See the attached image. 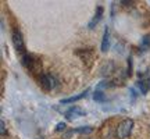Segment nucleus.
Instances as JSON below:
<instances>
[{"mask_svg":"<svg viewBox=\"0 0 150 139\" xmlns=\"http://www.w3.org/2000/svg\"><path fill=\"white\" fill-rule=\"evenodd\" d=\"M139 86H140V89H142V92H143V93H146V92L150 89V79L139 81Z\"/></svg>","mask_w":150,"mask_h":139,"instance_id":"obj_10","label":"nucleus"},{"mask_svg":"<svg viewBox=\"0 0 150 139\" xmlns=\"http://www.w3.org/2000/svg\"><path fill=\"white\" fill-rule=\"evenodd\" d=\"M82 116H86V111H85V110H82V109H81V107H78V106L71 107L70 110L65 113V117H67V120H68V121H72V120H75V118H79V117H82Z\"/></svg>","mask_w":150,"mask_h":139,"instance_id":"obj_5","label":"nucleus"},{"mask_svg":"<svg viewBox=\"0 0 150 139\" xmlns=\"http://www.w3.org/2000/svg\"><path fill=\"white\" fill-rule=\"evenodd\" d=\"M102 16H103V7L102 6H99V7H97V10H96V16L93 17V20H92V21L89 22V25H88L89 29H93V28L96 27V24L102 20Z\"/></svg>","mask_w":150,"mask_h":139,"instance_id":"obj_6","label":"nucleus"},{"mask_svg":"<svg viewBox=\"0 0 150 139\" xmlns=\"http://www.w3.org/2000/svg\"><path fill=\"white\" fill-rule=\"evenodd\" d=\"M57 131H63V129H65V124L64 123H59L57 124Z\"/></svg>","mask_w":150,"mask_h":139,"instance_id":"obj_14","label":"nucleus"},{"mask_svg":"<svg viewBox=\"0 0 150 139\" xmlns=\"http://www.w3.org/2000/svg\"><path fill=\"white\" fill-rule=\"evenodd\" d=\"M39 84L45 91H52L54 88V78L50 74H42L39 75Z\"/></svg>","mask_w":150,"mask_h":139,"instance_id":"obj_4","label":"nucleus"},{"mask_svg":"<svg viewBox=\"0 0 150 139\" xmlns=\"http://www.w3.org/2000/svg\"><path fill=\"white\" fill-rule=\"evenodd\" d=\"M21 63L25 68H28L29 71H32L33 74L40 72V68H42L40 61H39V60H35L31 54H24V56L21 57Z\"/></svg>","mask_w":150,"mask_h":139,"instance_id":"obj_2","label":"nucleus"},{"mask_svg":"<svg viewBox=\"0 0 150 139\" xmlns=\"http://www.w3.org/2000/svg\"><path fill=\"white\" fill-rule=\"evenodd\" d=\"M0 129H1V136H4L6 135V123H4V120H1V123H0Z\"/></svg>","mask_w":150,"mask_h":139,"instance_id":"obj_13","label":"nucleus"},{"mask_svg":"<svg viewBox=\"0 0 150 139\" xmlns=\"http://www.w3.org/2000/svg\"><path fill=\"white\" fill-rule=\"evenodd\" d=\"M134 129V120L131 118H125L121 123L117 125V129H115V136L118 139H127L131 135Z\"/></svg>","mask_w":150,"mask_h":139,"instance_id":"obj_1","label":"nucleus"},{"mask_svg":"<svg viewBox=\"0 0 150 139\" xmlns=\"http://www.w3.org/2000/svg\"><path fill=\"white\" fill-rule=\"evenodd\" d=\"M88 89H86V91H83L82 92V93H79V95H75V96H71V97H67V99H63V100H61V104H68V103H72V102H76V100H81V99H82V97H85L86 95H88Z\"/></svg>","mask_w":150,"mask_h":139,"instance_id":"obj_7","label":"nucleus"},{"mask_svg":"<svg viewBox=\"0 0 150 139\" xmlns=\"http://www.w3.org/2000/svg\"><path fill=\"white\" fill-rule=\"evenodd\" d=\"M110 48V32H108V28L104 29L103 33V40H102V52H107Z\"/></svg>","mask_w":150,"mask_h":139,"instance_id":"obj_8","label":"nucleus"},{"mask_svg":"<svg viewBox=\"0 0 150 139\" xmlns=\"http://www.w3.org/2000/svg\"><path fill=\"white\" fill-rule=\"evenodd\" d=\"M93 100L97 103H104L107 100V97H106V95H104L102 91H96L93 93Z\"/></svg>","mask_w":150,"mask_h":139,"instance_id":"obj_9","label":"nucleus"},{"mask_svg":"<svg viewBox=\"0 0 150 139\" xmlns=\"http://www.w3.org/2000/svg\"><path fill=\"white\" fill-rule=\"evenodd\" d=\"M150 45V36L147 35V36L143 38V40H142V45H140V48H142V50H146V49L149 48Z\"/></svg>","mask_w":150,"mask_h":139,"instance_id":"obj_11","label":"nucleus"},{"mask_svg":"<svg viewBox=\"0 0 150 139\" xmlns=\"http://www.w3.org/2000/svg\"><path fill=\"white\" fill-rule=\"evenodd\" d=\"M76 132H82V134H91L92 132V127H83V128H78V129H74Z\"/></svg>","mask_w":150,"mask_h":139,"instance_id":"obj_12","label":"nucleus"},{"mask_svg":"<svg viewBox=\"0 0 150 139\" xmlns=\"http://www.w3.org/2000/svg\"><path fill=\"white\" fill-rule=\"evenodd\" d=\"M11 38H13V45H14V48H16L17 52H18V53H21L22 56H24V54H27L25 53V45H24V39H22L21 32H20L18 29H14Z\"/></svg>","mask_w":150,"mask_h":139,"instance_id":"obj_3","label":"nucleus"}]
</instances>
